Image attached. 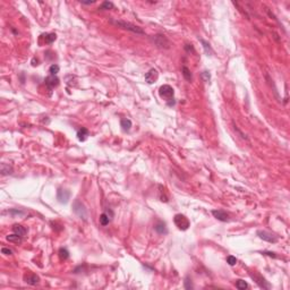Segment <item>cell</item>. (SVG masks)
Here are the masks:
<instances>
[{"instance_id": "obj_26", "label": "cell", "mask_w": 290, "mask_h": 290, "mask_svg": "<svg viewBox=\"0 0 290 290\" xmlns=\"http://www.w3.org/2000/svg\"><path fill=\"white\" fill-rule=\"evenodd\" d=\"M236 287H237V289L239 290H245L246 288H248V284L247 282H245L244 280H237V282H236Z\"/></svg>"}, {"instance_id": "obj_1", "label": "cell", "mask_w": 290, "mask_h": 290, "mask_svg": "<svg viewBox=\"0 0 290 290\" xmlns=\"http://www.w3.org/2000/svg\"><path fill=\"white\" fill-rule=\"evenodd\" d=\"M110 23L118 27L122 28V30H127V31H130L133 33H136V34H144L145 32L144 30L137 26V25L133 24V23H129V22H125V21H117V19H110Z\"/></svg>"}, {"instance_id": "obj_11", "label": "cell", "mask_w": 290, "mask_h": 290, "mask_svg": "<svg viewBox=\"0 0 290 290\" xmlns=\"http://www.w3.org/2000/svg\"><path fill=\"white\" fill-rule=\"evenodd\" d=\"M24 281L27 283V284L35 286V284H38V283L40 282V278H39V276L34 274V273H27V274L24 276Z\"/></svg>"}, {"instance_id": "obj_15", "label": "cell", "mask_w": 290, "mask_h": 290, "mask_svg": "<svg viewBox=\"0 0 290 290\" xmlns=\"http://www.w3.org/2000/svg\"><path fill=\"white\" fill-rule=\"evenodd\" d=\"M13 231H14V234L22 236V237H24L25 234H26V229L23 226H21V224H14L13 226Z\"/></svg>"}, {"instance_id": "obj_2", "label": "cell", "mask_w": 290, "mask_h": 290, "mask_svg": "<svg viewBox=\"0 0 290 290\" xmlns=\"http://www.w3.org/2000/svg\"><path fill=\"white\" fill-rule=\"evenodd\" d=\"M73 211H74V213L76 214L78 218L83 219V220H88V210H86L85 205L82 202H80V199H76V201L74 202Z\"/></svg>"}, {"instance_id": "obj_29", "label": "cell", "mask_w": 290, "mask_h": 290, "mask_svg": "<svg viewBox=\"0 0 290 290\" xmlns=\"http://www.w3.org/2000/svg\"><path fill=\"white\" fill-rule=\"evenodd\" d=\"M185 289H193L192 281L189 280V276H186L185 279Z\"/></svg>"}, {"instance_id": "obj_20", "label": "cell", "mask_w": 290, "mask_h": 290, "mask_svg": "<svg viewBox=\"0 0 290 290\" xmlns=\"http://www.w3.org/2000/svg\"><path fill=\"white\" fill-rule=\"evenodd\" d=\"M199 41H201V43H202V44H203V48H204V50H205V52L207 53L209 56H211V55L213 53V50H212V48H211L210 43H209V42H206L205 40H203V39H201Z\"/></svg>"}, {"instance_id": "obj_16", "label": "cell", "mask_w": 290, "mask_h": 290, "mask_svg": "<svg viewBox=\"0 0 290 290\" xmlns=\"http://www.w3.org/2000/svg\"><path fill=\"white\" fill-rule=\"evenodd\" d=\"M88 136V130L86 129V128L82 127L80 129H78V132H77V138H78V141L84 142Z\"/></svg>"}, {"instance_id": "obj_32", "label": "cell", "mask_w": 290, "mask_h": 290, "mask_svg": "<svg viewBox=\"0 0 290 290\" xmlns=\"http://www.w3.org/2000/svg\"><path fill=\"white\" fill-rule=\"evenodd\" d=\"M185 49H186V51H188V52H190V51H192V52H195V50H194L192 44H186Z\"/></svg>"}, {"instance_id": "obj_34", "label": "cell", "mask_w": 290, "mask_h": 290, "mask_svg": "<svg viewBox=\"0 0 290 290\" xmlns=\"http://www.w3.org/2000/svg\"><path fill=\"white\" fill-rule=\"evenodd\" d=\"M94 2H95L94 0H91V1H82V0H80V4L82 5H92V4H94Z\"/></svg>"}, {"instance_id": "obj_30", "label": "cell", "mask_w": 290, "mask_h": 290, "mask_svg": "<svg viewBox=\"0 0 290 290\" xmlns=\"http://www.w3.org/2000/svg\"><path fill=\"white\" fill-rule=\"evenodd\" d=\"M202 77H203V80H205V82H210V80H211V75H210V73H209V71H203V73H202Z\"/></svg>"}, {"instance_id": "obj_21", "label": "cell", "mask_w": 290, "mask_h": 290, "mask_svg": "<svg viewBox=\"0 0 290 290\" xmlns=\"http://www.w3.org/2000/svg\"><path fill=\"white\" fill-rule=\"evenodd\" d=\"M110 221H111V218L109 217L108 213H102L101 215H100V224H102V226L109 224Z\"/></svg>"}, {"instance_id": "obj_18", "label": "cell", "mask_w": 290, "mask_h": 290, "mask_svg": "<svg viewBox=\"0 0 290 290\" xmlns=\"http://www.w3.org/2000/svg\"><path fill=\"white\" fill-rule=\"evenodd\" d=\"M182 76H184V78H185L187 82H192L193 75H192V73H190V70H189L186 66H184L182 68Z\"/></svg>"}, {"instance_id": "obj_25", "label": "cell", "mask_w": 290, "mask_h": 290, "mask_svg": "<svg viewBox=\"0 0 290 290\" xmlns=\"http://www.w3.org/2000/svg\"><path fill=\"white\" fill-rule=\"evenodd\" d=\"M60 70V67L58 66V65H56V63H53V65H51L49 68V73L50 75H53V76H56L57 74L59 73Z\"/></svg>"}, {"instance_id": "obj_9", "label": "cell", "mask_w": 290, "mask_h": 290, "mask_svg": "<svg viewBox=\"0 0 290 290\" xmlns=\"http://www.w3.org/2000/svg\"><path fill=\"white\" fill-rule=\"evenodd\" d=\"M157 77H159V73L155 68H151L146 74H145V80H146L149 84H153L154 82L157 80Z\"/></svg>"}, {"instance_id": "obj_33", "label": "cell", "mask_w": 290, "mask_h": 290, "mask_svg": "<svg viewBox=\"0 0 290 290\" xmlns=\"http://www.w3.org/2000/svg\"><path fill=\"white\" fill-rule=\"evenodd\" d=\"M262 254H263V255H268V256H271V257H274V259H276V253H271V252H262Z\"/></svg>"}, {"instance_id": "obj_3", "label": "cell", "mask_w": 290, "mask_h": 290, "mask_svg": "<svg viewBox=\"0 0 290 290\" xmlns=\"http://www.w3.org/2000/svg\"><path fill=\"white\" fill-rule=\"evenodd\" d=\"M159 95L161 98L164 99L165 101H174V95H175V91L170 85H162L159 88Z\"/></svg>"}, {"instance_id": "obj_12", "label": "cell", "mask_w": 290, "mask_h": 290, "mask_svg": "<svg viewBox=\"0 0 290 290\" xmlns=\"http://www.w3.org/2000/svg\"><path fill=\"white\" fill-rule=\"evenodd\" d=\"M44 83H46V85L48 86V88H49V90H52L53 88H56L57 85L59 84V78H58L57 76L50 75V76H48L46 78Z\"/></svg>"}, {"instance_id": "obj_7", "label": "cell", "mask_w": 290, "mask_h": 290, "mask_svg": "<svg viewBox=\"0 0 290 290\" xmlns=\"http://www.w3.org/2000/svg\"><path fill=\"white\" fill-rule=\"evenodd\" d=\"M249 276H251V278L259 284V288H262V289H270V288H271V284H270L262 276L256 274V273H254V274H253V273H249Z\"/></svg>"}, {"instance_id": "obj_10", "label": "cell", "mask_w": 290, "mask_h": 290, "mask_svg": "<svg viewBox=\"0 0 290 290\" xmlns=\"http://www.w3.org/2000/svg\"><path fill=\"white\" fill-rule=\"evenodd\" d=\"M212 214L219 221H222V222L229 221V214L223 210H212Z\"/></svg>"}, {"instance_id": "obj_6", "label": "cell", "mask_w": 290, "mask_h": 290, "mask_svg": "<svg viewBox=\"0 0 290 290\" xmlns=\"http://www.w3.org/2000/svg\"><path fill=\"white\" fill-rule=\"evenodd\" d=\"M257 236H259L261 239H263V240L268 241V243H272V244H276V241H278V237H276V235L271 234V232H269V231H265V230H259L257 232Z\"/></svg>"}, {"instance_id": "obj_17", "label": "cell", "mask_w": 290, "mask_h": 290, "mask_svg": "<svg viewBox=\"0 0 290 290\" xmlns=\"http://www.w3.org/2000/svg\"><path fill=\"white\" fill-rule=\"evenodd\" d=\"M120 126H121V128H122L124 132H128V130L132 128V121L127 118L121 119V120H120Z\"/></svg>"}, {"instance_id": "obj_23", "label": "cell", "mask_w": 290, "mask_h": 290, "mask_svg": "<svg viewBox=\"0 0 290 290\" xmlns=\"http://www.w3.org/2000/svg\"><path fill=\"white\" fill-rule=\"evenodd\" d=\"M56 39H57V35L55 34V33H49V34L44 35V41H46V43H48V44L52 43L53 41H56Z\"/></svg>"}, {"instance_id": "obj_24", "label": "cell", "mask_w": 290, "mask_h": 290, "mask_svg": "<svg viewBox=\"0 0 290 290\" xmlns=\"http://www.w3.org/2000/svg\"><path fill=\"white\" fill-rule=\"evenodd\" d=\"M58 253H59V257L61 259H63V261H66V259L69 257V252L67 251L66 248H60Z\"/></svg>"}, {"instance_id": "obj_31", "label": "cell", "mask_w": 290, "mask_h": 290, "mask_svg": "<svg viewBox=\"0 0 290 290\" xmlns=\"http://www.w3.org/2000/svg\"><path fill=\"white\" fill-rule=\"evenodd\" d=\"M1 253L5 254V255H11V254H13V252H11L10 249H9V248H6V247L1 248Z\"/></svg>"}, {"instance_id": "obj_13", "label": "cell", "mask_w": 290, "mask_h": 290, "mask_svg": "<svg viewBox=\"0 0 290 290\" xmlns=\"http://www.w3.org/2000/svg\"><path fill=\"white\" fill-rule=\"evenodd\" d=\"M154 230L157 231L159 235H167L168 234L167 224L164 223L163 221H157V223L154 224Z\"/></svg>"}, {"instance_id": "obj_27", "label": "cell", "mask_w": 290, "mask_h": 290, "mask_svg": "<svg viewBox=\"0 0 290 290\" xmlns=\"http://www.w3.org/2000/svg\"><path fill=\"white\" fill-rule=\"evenodd\" d=\"M8 212H9V213H10L11 215H18V217H23V215H25V212H24V211L17 210V209H13V210H9Z\"/></svg>"}, {"instance_id": "obj_4", "label": "cell", "mask_w": 290, "mask_h": 290, "mask_svg": "<svg viewBox=\"0 0 290 290\" xmlns=\"http://www.w3.org/2000/svg\"><path fill=\"white\" fill-rule=\"evenodd\" d=\"M174 222H175V224L180 230H187L189 226H190L189 220L185 215H182V214H176L175 218H174Z\"/></svg>"}, {"instance_id": "obj_28", "label": "cell", "mask_w": 290, "mask_h": 290, "mask_svg": "<svg viewBox=\"0 0 290 290\" xmlns=\"http://www.w3.org/2000/svg\"><path fill=\"white\" fill-rule=\"evenodd\" d=\"M227 263L229 264V265H236V263H237V259L235 257V256H232V255H229L227 257Z\"/></svg>"}, {"instance_id": "obj_19", "label": "cell", "mask_w": 290, "mask_h": 290, "mask_svg": "<svg viewBox=\"0 0 290 290\" xmlns=\"http://www.w3.org/2000/svg\"><path fill=\"white\" fill-rule=\"evenodd\" d=\"M7 240L10 241V243H15V244H21L22 243V236H18V235H8L7 236Z\"/></svg>"}, {"instance_id": "obj_22", "label": "cell", "mask_w": 290, "mask_h": 290, "mask_svg": "<svg viewBox=\"0 0 290 290\" xmlns=\"http://www.w3.org/2000/svg\"><path fill=\"white\" fill-rule=\"evenodd\" d=\"M115 8V5L112 4L111 1H104L102 2V5L99 7L100 10H108V9H113Z\"/></svg>"}, {"instance_id": "obj_8", "label": "cell", "mask_w": 290, "mask_h": 290, "mask_svg": "<svg viewBox=\"0 0 290 290\" xmlns=\"http://www.w3.org/2000/svg\"><path fill=\"white\" fill-rule=\"evenodd\" d=\"M57 198H58V201H59L60 203L66 204L70 198V193L68 192V190H66V189L59 188L58 192H57Z\"/></svg>"}, {"instance_id": "obj_5", "label": "cell", "mask_w": 290, "mask_h": 290, "mask_svg": "<svg viewBox=\"0 0 290 290\" xmlns=\"http://www.w3.org/2000/svg\"><path fill=\"white\" fill-rule=\"evenodd\" d=\"M152 41L154 42V44L157 47H159V48H164V49H169L170 48V41H169L168 39L165 38L164 35L162 34H157L154 35L153 38H152Z\"/></svg>"}, {"instance_id": "obj_14", "label": "cell", "mask_w": 290, "mask_h": 290, "mask_svg": "<svg viewBox=\"0 0 290 290\" xmlns=\"http://www.w3.org/2000/svg\"><path fill=\"white\" fill-rule=\"evenodd\" d=\"M0 171H1V175L2 176H7V175H11L14 172V169L11 165L7 163H1V167H0Z\"/></svg>"}]
</instances>
